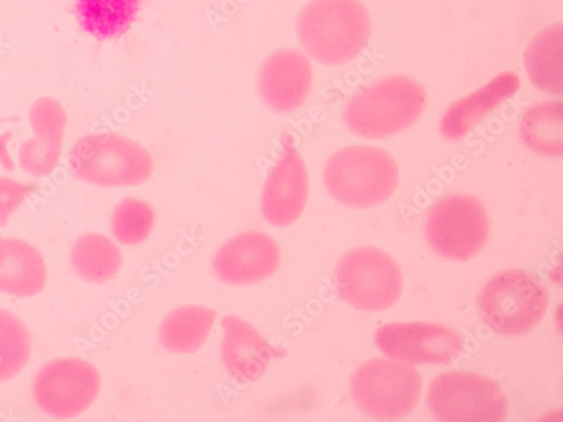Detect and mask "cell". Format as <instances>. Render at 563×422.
Masks as SVG:
<instances>
[{"label":"cell","instance_id":"2","mask_svg":"<svg viewBox=\"0 0 563 422\" xmlns=\"http://www.w3.org/2000/svg\"><path fill=\"white\" fill-rule=\"evenodd\" d=\"M427 91L416 80L394 76L364 88L345 107L349 130L366 138H383L412 125L424 111Z\"/></svg>","mask_w":563,"mask_h":422},{"label":"cell","instance_id":"11","mask_svg":"<svg viewBox=\"0 0 563 422\" xmlns=\"http://www.w3.org/2000/svg\"><path fill=\"white\" fill-rule=\"evenodd\" d=\"M374 341L387 357L411 365L448 364L462 348L457 333L432 322L388 323L375 332Z\"/></svg>","mask_w":563,"mask_h":422},{"label":"cell","instance_id":"3","mask_svg":"<svg viewBox=\"0 0 563 422\" xmlns=\"http://www.w3.org/2000/svg\"><path fill=\"white\" fill-rule=\"evenodd\" d=\"M323 182L341 204L354 209L378 207L396 192L399 171L394 158L385 151L353 146L328 159Z\"/></svg>","mask_w":563,"mask_h":422},{"label":"cell","instance_id":"14","mask_svg":"<svg viewBox=\"0 0 563 422\" xmlns=\"http://www.w3.org/2000/svg\"><path fill=\"white\" fill-rule=\"evenodd\" d=\"M280 253L277 244L265 233L251 231L224 244L213 258L216 275L232 286L258 284L278 268Z\"/></svg>","mask_w":563,"mask_h":422},{"label":"cell","instance_id":"26","mask_svg":"<svg viewBox=\"0 0 563 422\" xmlns=\"http://www.w3.org/2000/svg\"><path fill=\"white\" fill-rule=\"evenodd\" d=\"M36 190L34 182L0 177V225L7 226L11 216Z\"/></svg>","mask_w":563,"mask_h":422},{"label":"cell","instance_id":"4","mask_svg":"<svg viewBox=\"0 0 563 422\" xmlns=\"http://www.w3.org/2000/svg\"><path fill=\"white\" fill-rule=\"evenodd\" d=\"M68 165L78 179L100 187L136 186L154 171L153 157L143 146L113 133L79 138L70 149Z\"/></svg>","mask_w":563,"mask_h":422},{"label":"cell","instance_id":"12","mask_svg":"<svg viewBox=\"0 0 563 422\" xmlns=\"http://www.w3.org/2000/svg\"><path fill=\"white\" fill-rule=\"evenodd\" d=\"M284 154L269 173L263 195L262 213L275 226L296 222L307 206L309 178L306 164L288 140Z\"/></svg>","mask_w":563,"mask_h":422},{"label":"cell","instance_id":"27","mask_svg":"<svg viewBox=\"0 0 563 422\" xmlns=\"http://www.w3.org/2000/svg\"><path fill=\"white\" fill-rule=\"evenodd\" d=\"M12 137L13 133L11 131L0 135V165L8 171L15 170V163L9 148Z\"/></svg>","mask_w":563,"mask_h":422},{"label":"cell","instance_id":"20","mask_svg":"<svg viewBox=\"0 0 563 422\" xmlns=\"http://www.w3.org/2000/svg\"><path fill=\"white\" fill-rule=\"evenodd\" d=\"M217 312L200 306H186L172 311L159 327L162 346L173 353L199 351L210 336Z\"/></svg>","mask_w":563,"mask_h":422},{"label":"cell","instance_id":"17","mask_svg":"<svg viewBox=\"0 0 563 422\" xmlns=\"http://www.w3.org/2000/svg\"><path fill=\"white\" fill-rule=\"evenodd\" d=\"M520 86L518 75L510 71L498 75L445 112L441 120V133L451 141L463 137L498 106L512 98Z\"/></svg>","mask_w":563,"mask_h":422},{"label":"cell","instance_id":"7","mask_svg":"<svg viewBox=\"0 0 563 422\" xmlns=\"http://www.w3.org/2000/svg\"><path fill=\"white\" fill-rule=\"evenodd\" d=\"M339 296L355 309L383 311L401 297L404 277L398 264L384 251L361 247L339 262L334 276Z\"/></svg>","mask_w":563,"mask_h":422},{"label":"cell","instance_id":"23","mask_svg":"<svg viewBox=\"0 0 563 422\" xmlns=\"http://www.w3.org/2000/svg\"><path fill=\"white\" fill-rule=\"evenodd\" d=\"M562 126V102H543L526 112L520 133L523 143L532 152L545 157L558 158L563 154Z\"/></svg>","mask_w":563,"mask_h":422},{"label":"cell","instance_id":"28","mask_svg":"<svg viewBox=\"0 0 563 422\" xmlns=\"http://www.w3.org/2000/svg\"><path fill=\"white\" fill-rule=\"evenodd\" d=\"M3 121H7V120H0V123H2Z\"/></svg>","mask_w":563,"mask_h":422},{"label":"cell","instance_id":"21","mask_svg":"<svg viewBox=\"0 0 563 422\" xmlns=\"http://www.w3.org/2000/svg\"><path fill=\"white\" fill-rule=\"evenodd\" d=\"M140 0H77L81 29L99 40L125 34L137 15Z\"/></svg>","mask_w":563,"mask_h":422},{"label":"cell","instance_id":"8","mask_svg":"<svg viewBox=\"0 0 563 422\" xmlns=\"http://www.w3.org/2000/svg\"><path fill=\"white\" fill-rule=\"evenodd\" d=\"M428 406L437 420L449 422H499L508 410L501 387L471 371L439 375L430 385Z\"/></svg>","mask_w":563,"mask_h":422},{"label":"cell","instance_id":"25","mask_svg":"<svg viewBox=\"0 0 563 422\" xmlns=\"http://www.w3.org/2000/svg\"><path fill=\"white\" fill-rule=\"evenodd\" d=\"M156 214L151 204L136 199H125L115 208L112 232L123 245L145 242L154 229Z\"/></svg>","mask_w":563,"mask_h":422},{"label":"cell","instance_id":"18","mask_svg":"<svg viewBox=\"0 0 563 422\" xmlns=\"http://www.w3.org/2000/svg\"><path fill=\"white\" fill-rule=\"evenodd\" d=\"M48 269L41 253L16 238H0V292L32 298L46 285Z\"/></svg>","mask_w":563,"mask_h":422},{"label":"cell","instance_id":"9","mask_svg":"<svg viewBox=\"0 0 563 422\" xmlns=\"http://www.w3.org/2000/svg\"><path fill=\"white\" fill-rule=\"evenodd\" d=\"M427 237L440 256L466 262L477 256L489 236V219L482 202L466 195L440 200L427 220Z\"/></svg>","mask_w":563,"mask_h":422},{"label":"cell","instance_id":"6","mask_svg":"<svg viewBox=\"0 0 563 422\" xmlns=\"http://www.w3.org/2000/svg\"><path fill=\"white\" fill-rule=\"evenodd\" d=\"M549 301L548 290L533 275L508 269L489 279L479 296V308L494 331L519 336L542 321Z\"/></svg>","mask_w":563,"mask_h":422},{"label":"cell","instance_id":"5","mask_svg":"<svg viewBox=\"0 0 563 422\" xmlns=\"http://www.w3.org/2000/svg\"><path fill=\"white\" fill-rule=\"evenodd\" d=\"M421 389L419 371L397 360H367L351 378L355 406L374 420H399L409 415L420 399Z\"/></svg>","mask_w":563,"mask_h":422},{"label":"cell","instance_id":"19","mask_svg":"<svg viewBox=\"0 0 563 422\" xmlns=\"http://www.w3.org/2000/svg\"><path fill=\"white\" fill-rule=\"evenodd\" d=\"M531 82L539 90L561 96L563 89V26H548L538 33L525 55Z\"/></svg>","mask_w":563,"mask_h":422},{"label":"cell","instance_id":"22","mask_svg":"<svg viewBox=\"0 0 563 422\" xmlns=\"http://www.w3.org/2000/svg\"><path fill=\"white\" fill-rule=\"evenodd\" d=\"M70 257L77 275L96 285L113 279L123 262L120 248L100 233H87L78 238Z\"/></svg>","mask_w":563,"mask_h":422},{"label":"cell","instance_id":"24","mask_svg":"<svg viewBox=\"0 0 563 422\" xmlns=\"http://www.w3.org/2000/svg\"><path fill=\"white\" fill-rule=\"evenodd\" d=\"M31 354L32 341L26 325L13 312L0 309V384L18 377Z\"/></svg>","mask_w":563,"mask_h":422},{"label":"cell","instance_id":"10","mask_svg":"<svg viewBox=\"0 0 563 422\" xmlns=\"http://www.w3.org/2000/svg\"><path fill=\"white\" fill-rule=\"evenodd\" d=\"M101 386V375L96 366L81 358H60L38 370L32 396L45 414L71 419L96 402Z\"/></svg>","mask_w":563,"mask_h":422},{"label":"cell","instance_id":"15","mask_svg":"<svg viewBox=\"0 0 563 422\" xmlns=\"http://www.w3.org/2000/svg\"><path fill=\"white\" fill-rule=\"evenodd\" d=\"M33 136L19 152L20 167L33 177L52 174L58 166L67 125L63 106L52 98L37 100L30 110Z\"/></svg>","mask_w":563,"mask_h":422},{"label":"cell","instance_id":"1","mask_svg":"<svg viewBox=\"0 0 563 422\" xmlns=\"http://www.w3.org/2000/svg\"><path fill=\"white\" fill-rule=\"evenodd\" d=\"M306 53L324 66H341L365 49L371 18L360 0H310L297 21Z\"/></svg>","mask_w":563,"mask_h":422},{"label":"cell","instance_id":"13","mask_svg":"<svg viewBox=\"0 0 563 422\" xmlns=\"http://www.w3.org/2000/svg\"><path fill=\"white\" fill-rule=\"evenodd\" d=\"M257 86L261 99L271 110L279 114L296 112L312 88L311 64L298 51H279L263 64Z\"/></svg>","mask_w":563,"mask_h":422},{"label":"cell","instance_id":"16","mask_svg":"<svg viewBox=\"0 0 563 422\" xmlns=\"http://www.w3.org/2000/svg\"><path fill=\"white\" fill-rule=\"evenodd\" d=\"M221 326V359L231 377L244 385L262 378L277 351L256 327L239 316L222 318Z\"/></svg>","mask_w":563,"mask_h":422}]
</instances>
